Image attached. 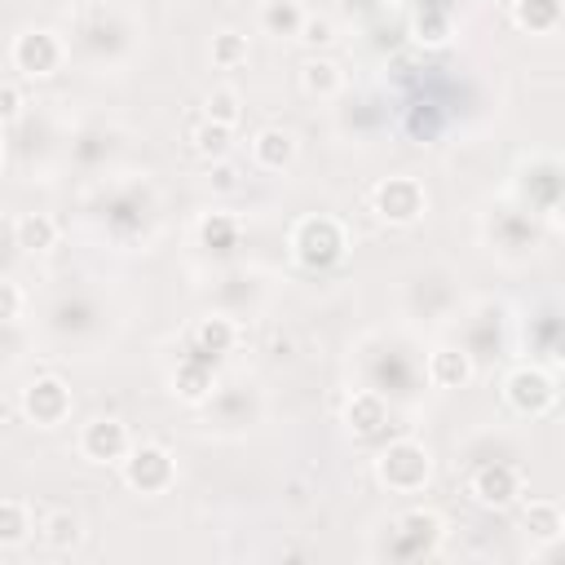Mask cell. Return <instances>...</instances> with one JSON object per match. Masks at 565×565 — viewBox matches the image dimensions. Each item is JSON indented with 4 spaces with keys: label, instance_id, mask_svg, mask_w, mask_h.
Masks as SVG:
<instances>
[{
    "label": "cell",
    "instance_id": "obj_1",
    "mask_svg": "<svg viewBox=\"0 0 565 565\" xmlns=\"http://www.w3.org/2000/svg\"><path fill=\"white\" fill-rule=\"evenodd\" d=\"M375 481L393 494H419L433 481V450L415 437H397L375 455Z\"/></svg>",
    "mask_w": 565,
    "mask_h": 565
},
{
    "label": "cell",
    "instance_id": "obj_2",
    "mask_svg": "<svg viewBox=\"0 0 565 565\" xmlns=\"http://www.w3.org/2000/svg\"><path fill=\"white\" fill-rule=\"evenodd\" d=\"M349 252V234L335 216L318 212V216H300L296 230H291V256L305 265V269H335Z\"/></svg>",
    "mask_w": 565,
    "mask_h": 565
},
{
    "label": "cell",
    "instance_id": "obj_3",
    "mask_svg": "<svg viewBox=\"0 0 565 565\" xmlns=\"http://www.w3.org/2000/svg\"><path fill=\"white\" fill-rule=\"evenodd\" d=\"M119 472H124V486L137 490V494H163V490H172V481H177V459H172L168 446L141 441V446H132V450L119 459Z\"/></svg>",
    "mask_w": 565,
    "mask_h": 565
},
{
    "label": "cell",
    "instance_id": "obj_4",
    "mask_svg": "<svg viewBox=\"0 0 565 565\" xmlns=\"http://www.w3.org/2000/svg\"><path fill=\"white\" fill-rule=\"evenodd\" d=\"M9 57H13V66H18L26 79H49V75L62 71V62H66V44H62L57 31H49V26H31V31L13 35Z\"/></svg>",
    "mask_w": 565,
    "mask_h": 565
},
{
    "label": "cell",
    "instance_id": "obj_5",
    "mask_svg": "<svg viewBox=\"0 0 565 565\" xmlns=\"http://www.w3.org/2000/svg\"><path fill=\"white\" fill-rule=\"evenodd\" d=\"M468 494H472V503L503 512V508L521 503V494H525V477H521L516 463H508V459H490V463L472 468V477H468Z\"/></svg>",
    "mask_w": 565,
    "mask_h": 565
},
{
    "label": "cell",
    "instance_id": "obj_6",
    "mask_svg": "<svg viewBox=\"0 0 565 565\" xmlns=\"http://www.w3.org/2000/svg\"><path fill=\"white\" fill-rule=\"evenodd\" d=\"M503 397H508V406H512L516 415L539 419V415H547V411L556 406V380H552L543 366L525 362V366H512V371H508Z\"/></svg>",
    "mask_w": 565,
    "mask_h": 565
},
{
    "label": "cell",
    "instance_id": "obj_7",
    "mask_svg": "<svg viewBox=\"0 0 565 565\" xmlns=\"http://www.w3.org/2000/svg\"><path fill=\"white\" fill-rule=\"evenodd\" d=\"M371 207L388 225H415L424 216V207H428V194H424V185L415 177H384L375 185V194H371Z\"/></svg>",
    "mask_w": 565,
    "mask_h": 565
},
{
    "label": "cell",
    "instance_id": "obj_8",
    "mask_svg": "<svg viewBox=\"0 0 565 565\" xmlns=\"http://www.w3.org/2000/svg\"><path fill=\"white\" fill-rule=\"evenodd\" d=\"M75 397H71V384L62 375H35L26 388H22V415L35 424V428H57L66 424Z\"/></svg>",
    "mask_w": 565,
    "mask_h": 565
},
{
    "label": "cell",
    "instance_id": "obj_9",
    "mask_svg": "<svg viewBox=\"0 0 565 565\" xmlns=\"http://www.w3.org/2000/svg\"><path fill=\"white\" fill-rule=\"evenodd\" d=\"M132 450V433H128V424L124 419H115V415H97V419H88L84 424V433H79V455L88 459V463H119L124 455Z\"/></svg>",
    "mask_w": 565,
    "mask_h": 565
},
{
    "label": "cell",
    "instance_id": "obj_10",
    "mask_svg": "<svg viewBox=\"0 0 565 565\" xmlns=\"http://www.w3.org/2000/svg\"><path fill=\"white\" fill-rule=\"evenodd\" d=\"M441 534H446V525H441V516L433 512V508H411V512H402L397 521H393V539H397V556H433L437 547H441Z\"/></svg>",
    "mask_w": 565,
    "mask_h": 565
},
{
    "label": "cell",
    "instance_id": "obj_11",
    "mask_svg": "<svg viewBox=\"0 0 565 565\" xmlns=\"http://www.w3.org/2000/svg\"><path fill=\"white\" fill-rule=\"evenodd\" d=\"M172 388H177L181 402H207L212 388H216V358L190 349V353L177 362V371H172Z\"/></svg>",
    "mask_w": 565,
    "mask_h": 565
},
{
    "label": "cell",
    "instance_id": "obj_12",
    "mask_svg": "<svg viewBox=\"0 0 565 565\" xmlns=\"http://www.w3.org/2000/svg\"><path fill=\"white\" fill-rule=\"evenodd\" d=\"M238 344V322L230 318V313H203V318H194V327H190V349H199V353H207V358H221V353H230Z\"/></svg>",
    "mask_w": 565,
    "mask_h": 565
},
{
    "label": "cell",
    "instance_id": "obj_13",
    "mask_svg": "<svg viewBox=\"0 0 565 565\" xmlns=\"http://www.w3.org/2000/svg\"><path fill=\"white\" fill-rule=\"evenodd\" d=\"M472 375H477V366H472V353H468V349L441 344V349L428 353V380H433L437 388H468Z\"/></svg>",
    "mask_w": 565,
    "mask_h": 565
},
{
    "label": "cell",
    "instance_id": "obj_14",
    "mask_svg": "<svg viewBox=\"0 0 565 565\" xmlns=\"http://www.w3.org/2000/svg\"><path fill=\"white\" fill-rule=\"evenodd\" d=\"M252 163L265 172H282L296 163V132L287 128H260L252 137Z\"/></svg>",
    "mask_w": 565,
    "mask_h": 565
},
{
    "label": "cell",
    "instance_id": "obj_15",
    "mask_svg": "<svg viewBox=\"0 0 565 565\" xmlns=\"http://www.w3.org/2000/svg\"><path fill=\"white\" fill-rule=\"evenodd\" d=\"M344 424H349L353 437H375V433L388 424V406H384V397L371 393V388H358V393L344 402Z\"/></svg>",
    "mask_w": 565,
    "mask_h": 565
},
{
    "label": "cell",
    "instance_id": "obj_16",
    "mask_svg": "<svg viewBox=\"0 0 565 565\" xmlns=\"http://www.w3.org/2000/svg\"><path fill=\"white\" fill-rule=\"evenodd\" d=\"M450 9L446 4H437V0H424L415 13H411V40L415 44H424V49H441V44H450Z\"/></svg>",
    "mask_w": 565,
    "mask_h": 565
},
{
    "label": "cell",
    "instance_id": "obj_17",
    "mask_svg": "<svg viewBox=\"0 0 565 565\" xmlns=\"http://www.w3.org/2000/svg\"><path fill=\"white\" fill-rule=\"evenodd\" d=\"M300 88L309 93V97H335L340 88H344V71L331 62V57H322V53H309L305 62H300Z\"/></svg>",
    "mask_w": 565,
    "mask_h": 565
},
{
    "label": "cell",
    "instance_id": "obj_18",
    "mask_svg": "<svg viewBox=\"0 0 565 565\" xmlns=\"http://www.w3.org/2000/svg\"><path fill=\"white\" fill-rule=\"evenodd\" d=\"M512 26L530 35H547L561 26V0H512Z\"/></svg>",
    "mask_w": 565,
    "mask_h": 565
},
{
    "label": "cell",
    "instance_id": "obj_19",
    "mask_svg": "<svg viewBox=\"0 0 565 565\" xmlns=\"http://www.w3.org/2000/svg\"><path fill=\"white\" fill-rule=\"evenodd\" d=\"M13 243L22 252H49L57 243V221L49 212H22L13 221Z\"/></svg>",
    "mask_w": 565,
    "mask_h": 565
},
{
    "label": "cell",
    "instance_id": "obj_20",
    "mask_svg": "<svg viewBox=\"0 0 565 565\" xmlns=\"http://www.w3.org/2000/svg\"><path fill=\"white\" fill-rule=\"evenodd\" d=\"M525 530H530V539H539V543H561V534H565V512H561V503H556V499H530V503H525Z\"/></svg>",
    "mask_w": 565,
    "mask_h": 565
},
{
    "label": "cell",
    "instance_id": "obj_21",
    "mask_svg": "<svg viewBox=\"0 0 565 565\" xmlns=\"http://www.w3.org/2000/svg\"><path fill=\"white\" fill-rule=\"evenodd\" d=\"M35 534H40L53 552H66V547L79 543V516H75L71 508H49V512H40Z\"/></svg>",
    "mask_w": 565,
    "mask_h": 565
},
{
    "label": "cell",
    "instance_id": "obj_22",
    "mask_svg": "<svg viewBox=\"0 0 565 565\" xmlns=\"http://www.w3.org/2000/svg\"><path fill=\"white\" fill-rule=\"evenodd\" d=\"M230 141H234V128H225V124L199 119V124L190 128V146H194V154H199V159H207V163L225 159V154H230Z\"/></svg>",
    "mask_w": 565,
    "mask_h": 565
},
{
    "label": "cell",
    "instance_id": "obj_23",
    "mask_svg": "<svg viewBox=\"0 0 565 565\" xmlns=\"http://www.w3.org/2000/svg\"><path fill=\"white\" fill-rule=\"evenodd\" d=\"M199 247H207V252H230V247H238V221L225 216V212H207V216L199 221Z\"/></svg>",
    "mask_w": 565,
    "mask_h": 565
},
{
    "label": "cell",
    "instance_id": "obj_24",
    "mask_svg": "<svg viewBox=\"0 0 565 565\" xmlns=\"http://www.w3.org/2000/svg\"><path fill=\"white\" fill-rule=\"evenodd\" d=\"M31 539V508L18 499H0V547H22Z\"/></svg>",
    "mask_w": 565,
    "mask_h": 565
},
{
    "label": "cell",
    "instance_id": "obj_25",
    "mask_svg": "<svg viewBox=\"0 0 565 565\" xmlns=\"http://www.w3.org/2000/svg\"><path fill=\"white\" fill-rule=\"evenodd\" d=\"M300 22H305V9L296 0H265V9H260V26L269 35H296Z\"/></svg>",
    "mask_w": 565,
    "mask_h": 565
},
{
    "label": "cell",
    "instance_id": "obj_26",
    "mask_svg": "<svg viewBox=\"0 0 565 565\" xmlns=\"http://www.w3.org/2000/svg\"><path fill=\"white\" fill-rule=\"evenodd\" d=\"M203 119L225 124V128H238V119H243L238 93H234V88H212V93L203 97Z\"/></svg>",
    "mask_w": 565,
    "mask_h": 565
},
{
    "label": "cell",
    "instance_id": "obj_27",
    "mask_svg": "<svg viewBox=\"0 0 565 565\" xmlns=\"http://www.w3.org/2000/svg\"><path fill=\"white\" fill-rule=\"evenodd\" d=\"M243 62H247V35H238V31H216V35H212V66L234 71V66H243Z\"/></svg>",
    "mask_w": 565,
    "mask_h": 565
},
{
    "label": "cell",
    "instance_id": "obj_28",
    "mask_svg": "<svg viewBox=\"0 0 565 565\" xmlns=\"http://www.w3.org/2000/svg\"><path fill=\"white\" fill-rule=\"evenodd\" d=\"M296 40H300L305 49H327V44H335V22H331V18H318V13H305Z\"/></svg>",
    "mask_w": 565,
    "mask_h": 565
},
{
    "label": "cell",
    "instance_id": "obj_29",
    "mask_svg": "<svg viewBox=\"0 0 565 565\" xmlns=\"http://www.w3.org/2000/svg\"><path fill=\"white\" fill-rule=\"evenodd\" d=\"M18 318H22V287L9 282V278H0V327H9Z\"/></svg>",
    "mask_w": 565,
    "mask_h": 565
},
{
    "label": "cell",
    "instance_id": "obj_30",
    "mask_svg": "<svg viewBox=\"0 0 565 565\" xmlns=\"http://www.w3.org/2000/svg\"><path fill=\"white\" fill-rule=\"evenodd\" d=\"M22 115V93L18 84H0V124H13Z\"/></svg>",
    "mask_w": 565,
    "mask_h": 565
},
{
    "label": "cell",
    "instance_id": "obj_31",
    "mask_svg": "<svg viewBox=\"0 0 565 565\" xmlns=\"http://www.w3.org/2000/svg\"><path fill=\"white\" fill-rule=\"evenodd\" d=\"M207 181H212V190H238V168L230 159H216Z\"/></svg>",
    "mask_w": 565,
    "mask_h": 565
},
{
    "label": "cell",
    "instance_id": "obj_32",
    "mask_svg": "<svg viewBox=\"0 0 565 565\" xmlns=\"http://www.w3.org/2000/svg\"><path fill=\"white\" fill-rule=\"evenodd\" d=\"M406 128L415 132V137H437V115L433 110H411V119H406Z\"/></svg>",
    "mask_w": 565,
    "mask_h": 565
},
{
    "label": "cell",
    "instance_id": "obj_33",
    "mask_svg": "<svg viewBox=\"0 0 565 565\" xmlns=\"http://www.w3.org/2000/svg\"><path fill=\"white\" fill-rule=\"evenodd\" d=\"M0 159H4V150H0Z\"/></svg>",
    "mask_w": 565,
    "mask_h": 565
}]
</instances>
